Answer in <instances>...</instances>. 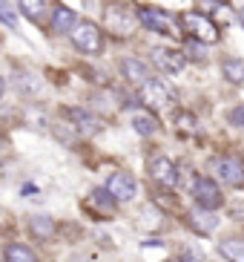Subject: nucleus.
Instances as JSON below:
<instances>
[{"label":"nucleus","mask_w":244,"mask_h":262,"mask_svg":"<svg viewBox=\"0 0 244 262\" xmlns=\"http://www.w3.org/2000/svg\"><path fill=\"white\" fill-rule=\"evenodd\" d=\"M72 47L84 55H98L104 49V32H101V26H95L92 20H78V26L72 29Z\"/></svg>","instance_id":"nucleus-4"},{"label":"nucleus","mask_w":244,"mask_h":262,"mask_svg":"<svg viewBox=\"0 0 244 262\" xmlns=\"http://www.w3.org/2000/svg\"><path fill=\"white\" fill-rule=\"evenodd\" d=\"M218 251H222V256H227L230 262H244V242L236 236L224 239L222 245H218Z\"/></svg>","instance_id":"nucleus-21"},{"label":"nucleus","mask_w":244,"mask_h":262,"mask_svg":"<svg viewBox=\"0 0 244 262\" xmlns=\"http://www.w3.org/2000/svg\"><path fill=\"white\" fill-rule=\"evenodd\" d=\"M104 190H107L115 202H130L138 193V185H135V179H132L130 173L118 170V173H112V176L107 179V187H104Z\"/></svg>","instance_id":"nucleus-10"},{"label":"nucleus","mask_w":244,"mask_h":262,"mask_svg":"<svg viewBox=\"0 0 244 262\" xmlns=\"http://www.w3.org/2000/svg\"><path fill=\"white\" fill-rule=\"evenodd\" d=\"M46 9H49L46 0H20V15H26L29 20H35V24L46 17Z\"/></svg>","instance_id":"nucleus-19"},{"label":"nucleus","mask_w":244,"mask_h":262,"mask_svg":"<svg viewBox=\"0 0 244 262\" xmlns=\"http://www.w3.org/2000/svg\"><path fill=\"white\" fill-rule=\"evenodd\" d=\"M241 26H244V12H241Z\"/></svg>","instance_id":"nucleus-29"},{"label":"nucleus","mask_w":244,"mask_h":262,"mask_svg":"<svg viewBox=\"0 0 244 262\" xmlns=\"http://www.w3.org/2000/svg\"><path fill=\"white\" fill-rule=\"evenodd\" d=\"M29 231L38 239H52L55 236V219H49V216H32Z\"/></svg>","instance_id":"nucleus-18"},{"label":"nucleus","mask_w":244,"mask_h":262,"mask_svg":"<svg viewBox=\"0 0 244 262\" xmlns=\"http://www.w3.org/2000/svg\"><path fill=\"white\" fill-rule=\"evenodd\" d=\"M181 29H184V35H190V38L201 40V43H215V40L222 38V35H218V26H215L207 15H201V12H184Z\"/></svg>","instance_id":"nucleus-3"},{"label":"nucleus","mask_w":244,"mask_h":262,"mask_svg":"<svg viewBox=\"0 0 244 262\" xmlns=\"http://www.w3.org/2000/svg\"><path fill=\"white\" fill-rule=\"evenodd\" d=\"M15 84L23 95H38L40 93V78L35 72H15Z\"/></svg>","instance_id":"nucleus-17"},{"label":"nucleus","mask_w":244,"mask_h":262,"mask_svg":"<svg viewBox=\"0 0 244 262\" xmlns=\"http://www.w3.org/2000/svg\"><path fill=\"white\" fill-rule=\"evenodd\" d=\"M0 93H3V78H0Z\"/></svg>","instance_id":"nucleus-28"},{"label":"nucleus","mask_w":244,"mask_h":262,"mask_svg":"<svg viewBox=\"0 0 244 262\" xmlns=\"http://www.w3.org/2000/svg\"><path fill=\"white\" fill-rule=\"evenodd\" d=\"M150 58H153V63L161 72H167V75H178V72L184 70V63H187V55L178 52V49H169V47H155Z\"/></svg>","instance_id":"nucleus-9"},{"label":"nucleus","mask_w":244,"mask_h":262,"mask_svg":"<svg viewBox=\"0 0 244 262\" xmlns=\"http://www.w3.org/2000/svg\"><path fill=\"white\" fill-rule=\"evenodd\" d=\"M178 262H201V254H199V251H192V248H187Z\"/></svg>","instance_id":"nucleus-26"},{"label":"nucleus","mask_w":244,"mask_h":262,"mask_svg":"<svg viewBox=\"0 0 244 262\" xmlns=\"http://www.w3.org/2000/svg\"><path fill=\"white\" fill-rule=\"evenodd\" d=\"M190 55H192V58H199V61H201V58H204V52H201V49L196 47V43H192V47H190Z\"/></svg>","instance_id":"nucleus-27"},{"label":"nucleus","mask_w":244,"mask_h":262,"mask_svg":"<svg viewBox=\"0 0 244 262\" xmlns=\"http://www.w3.org/2000/svg\"><path fill=\"white\" fill-rule=\"evenodd\" d=\"M173 262H176V259H173Z\"/></svg>","instance_id":"nucleus-30"},{"label":"nucleus","mask_w":244,"mask_h":262,"mask_svg":"<svg viewBox=\"0 0 244 262\" xmlns=\"http://www.w3.org/2000/svg\"><path fill=\"white\" fill-rule=\"evenodd\" d=\"M84 208L89 210L92 216H98V219H107V216L115 213V199L104 190V187H98V190H92L89 196H86Z\"/></svg>","instance_id":"nucleus-11"},{"label":"nucleus","mask_w":244,"mask_h":262,"mask_svg":"<svg viewBox=\"0 0 244 262\" xmlns=\"http://www.w3.org/2000/svg\"><path fill=\"white\" fill-rule=\"evenodd\" d=\"M121 72H124V78H127L130 84H138V86H141L147 78H150L147 63L138 61V58H124V61H121Z\"/></svg>","instance_id":"nucleus-13"},{"label":"nucleus","mask_w":244,"mask_h":262,"mask_svg":"<svg viewBox=\"0 0 244 262\" xmlns=\"http://www.w3.org/2000/svg\"><path fill=\"white\" fill-rule=\"evenodd\" d=\"M210 173L230 187H244V162L236 156H215L210 159Z\"/></svg>","instance_id":"nucleus-5"},{"label":"nucleus","mask_w":244,"mask_h":262,"mask_svg":"<svg viewBox=\"0 0 244 262\" xmlns=\"http://www.w3.org/2000/svg\"><path fill=\"white\" fill-rule=\"evenodd\" d=\"M222 75L227 78L230 84H244V61L238 58H227L222 63Z\"/></svg>","instance_id":"nucleus-20"},{"label":"nucleus","mask_w":244,"mask_h":262,"mask_svg":"<svg viewBox=\"0 0 244 262\" xmlns=\"http://www.w3.org/2000/svg\"><path fill=\"white\" fill-rule=\"evenodd\" d=\"M230 124L238 127V130H244V107H233V110H230Z\"/></svg>","instance_id":"nucleus-25"},{"label":"nucleus","mask_w":244,"mask_h":262,"mask_svg":"<svg viewBox=\"0 0 244 262\" xmlns=\"http://www.w3.org/2000/svg\"><path fill=\"white\" fill-rule=\"evenodd\" d=\"M190 228L192 231H199L201 236H210L215 231V216L210 210H192L190 213Z\"/></svg>","instance_id":"nucleus-15"},{"label":"nucleus","mask_w":244,"mask_h":262,"mask_svg":"<svg viewBox=\"0 0 244 262\" xmlns=\"http://www.w3.org/2000/svg\"><path fill=\"white\" fill-rule=\"evenodd\" d=\"M0 24L12 26V29H15V26H17V15H15V9L9 6L6 0H0Z\"/></svg>","instance_id":"nucleus-23"},{"label":"nucleus","mask_w":244,"mask_h":262,"mask_svg":"<svg viewBox=\"0 0 244 262\" xmlns=\"http://www.w3.org/2000/svg\"><path fill=\"white\" fill-rule=\"evenodd\" d=\"M75 26H78V15L69 6H58L52 12V32L61 35V32H72Z\"/></svg>","instance_id":"nucleus-14"},{"label":"nucleus","mask_w":244,"mask_h":262,"mask_svg":"<svg viewBox=\"0 0 244 262\" xmlns=\"http://www.w3.org/2000/svg\"><path fill=\"white\" fill-rule=\"evenodd\" d=\"M66 118L75 124V130L81 133V136H95V133L101 130V118H98V116H92L89 110L69 107V110H66Z\"/></svg>","instance_id":"nucleus-12"},{"label":"nucleus","mask_w":244,"mask_h":262,"mask_svg":"<svg viewBox=\"0 0 244 262\" xmlns=\"http://www.w3.org/2000/svg\"><path fill=\"white\" fill-rule=\"evenodd\" d=\"M3 256H6V262H40L35 256V251L29 245H20V242H9Z\"/></svg>","instance_id":"nucleus-16"},{"label":"nucleus","mask_w":244,"mask_h":262,"mask_svg":"<svg viewBox=\"0 0 244 262\" xmlns=\"http://www.w3.org/2000/svg\"><path fill=\"white\" fill-rule=\"evenodd\" d=\"M147 170H150V179L158 187H164V190L178 187V167H176V162H169L167 156H153L147 162Z\"/></svg>","instance_id":"nucleus-6"},{"label":"nucleus","mask_w":244,"mask_h":262,"mask_svg":"<svg viewBox=\"0 0 244 262\" xmlns=\"http://www.w3.org/2000/svg\"><path fill=\"white\" fill-rule=\"evenodd\" d=\"M138 20L147 26L150 32H158V35H167V38H178L184 35L181 20H176V15H169L158 6H141L138 9Z\"/></svg>","instance_id":"nucleus-1"},{"label":"nucleus","mask_w":244,"mask_h":262,"mask_svg":"<svg viewBox=\"0 0 244 262\" xmlns=\"http://www.w3.org/2000/svg\"><path fill=\"white\" fill-rule=\"evenodd\" d=\"M192 199H196V205H199V210H210L213 213L215 208H222V187L215 185L213 179H196L192 182Z\"/></svg>","instance_id":"nucleus-7"},{"label":"nucleus","mask_w":244,"mask_h":262,"mask_svg":"<svg viewBox=\"0 0 244 262\" xmlns=\"http://www.w3.org/2000/svg\"><path fill=\"white\" fill-rule=\"evenodd\" d=\"M176 127H184L181 133H187V136H190V133H196V118H192V116H178L176 118Z\"/></svg>","instance_id":"nucleus-24"},{"label":"nucleus","mask_w":244,"mask_h":262,"mask_svg":"<svg viewBox=\"0 0 244 262\" xmlns=\"http://www.w3.org/2000/svg\"><path fill=\"white\" fill-rule=\"evenodd\" d=\"M132 127H135L141 136H153V133H158V121H155L150 113H135V116H132Z\"/></svg>","instance_id":"nucleus-22"},{"label":"nucleus","mask_w":244,"mask_h":262,"mask_svg":"<svg viewBox=\"0 0 244 262\" xmlns=\"http://www.w3.org/2000/svg\"><path fill=\"white\" fill-rule=\"evenodd\" d=\"M138 98H141L144 107L164 110L169 104V98H173V93H169V86L164 84V81H158V78H147L144 84L138 86Z\"/></svg>","instance_id":"nucleus-8"},{"label":"nucleus","mask_w":244,"mask_h":262,"mask_svg":"<svg viewBox=\"0 0 244 262\" xmlns=\"http://www.w3.org/2000/svg\"><path fill=\"white\" fill-rule=\"evenodd\" d=\"M104 20H107V32H112L118 38H127L135 29V15L121 0H109L107 6H104Z\"/></svg>","instance_id":"nucleus-2"}]
</instances>
